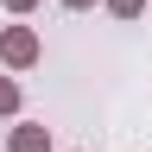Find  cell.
Returning a JSON list of instances; mask_svg holds the SVG:
<instances>
[{
  "label": "cell",
  "mask_w": 152,
  "mask_h": 152,
  "mask_svg": "<svg viewBox=\"0 0 152 152\" xmlns=\"http://www.w3.org/2000/svg\"><path fill=\"white\" fill-rule=\"evenodd\" d=\"M38 57H45V45H38L32 26H7V32H0V64H7V70H32Z\"/></svg>",
  "instance_id": "obj_1"
},
{
  "label": "cell",
  "mask_w": 152,
  "mask_h": 152,
  "mask_svg": "<svg viewBox=\"0 0 152 152\" xmlns=\"http://www.w3.org/2000/svg\"><path fill=\"white\" fill-rule=\"evenodd\" d=\"M7 152H51V127H38V121H19L7 133Z\"/></svg>",
  "instance_id": "obj_2"
},
{
  "label": "cell",
  "mask_w": 152,
  "mask_h": 152,
  "mask_svg": "<svg viewBox=\"0 0 152 152\" xmlns=\"http://www.w3.org/2000/svg\"><path fill=\"white\" fill-rule=\"evenodd\" d=\"M102 7H108L114 19H140V13H146V0H102Z\"/></svg>",
  "instance_id": "obj_3"
},
{
  "label": "cell",
  "mask_w": 152,
  "mask_h": 152,
  "mask_svg": "<svg viewBox=\"0 0 152 152\" xmlns=\"http://www.w3.org/2000/svg\"><path fill=\"white\" fill-rule=\"evenodd\" d=\"M0 114H19V83L13 76H0Z\"/></svg>",
  "instance_id": "obj_4"
},
{
  "label": "cell",
  "mask_w": 152,
  "mask_h": 152,
  "mask_svg": "<svg viewBox=\"0 0 152 152\" xmlns=\"http://www.w3.org/2000/svg\"><path fill=\"white\" fill-rule=\"evenodd\" d=\"M7 7H13V13H32V7H38V0H7Z\"/></svg>",
  "instance_id": "obj_5"
},
{
  "label": "cell",
  "mask_w": 152,
  "mask_h": 152,
  "mask_svg": "<svg viewBox=\"0 0 152 152\" xmlns=\"http://www.w3.org/2000/svg\"><path fill=\"white\" fill-rule=\"evenodd\" d=\"M64 7H70V13H89V7H95V0H64Z\"/></svg>",
  "instance_id": "obj_6"
}]
</instances>
